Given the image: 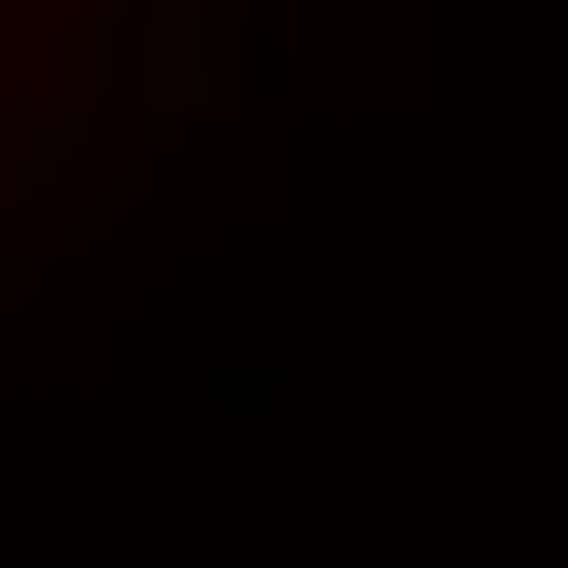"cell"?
<instances>
[{"mask_svg": "<svg viewBox=\"0 0 568 568\" xmlns=\"http://www.w3.org/2000/svg\"><path fill=\"white\" fill-rule=\"evenodd\" d=\"M111 148H129L111 111H19V129H0V202L38 221V202H74V184H92V165H111Z\"/></svg>", "mask_w": 568, "mask_h": 568, "instance_id": "1", "label": "cell"}, {"mask_svg": "<svg viewBox=\"0 0 568 568\" xmlns=\"http://www.w3.org/2000/svg\"><path fill=\"white\" fill-rule=\"evenodd\" d=\"M0 92H19V0H0Z\"/></svg>", "mask_w": 568, "mask_h": 568, "instance_id": "2", "label": "cell"}]
</instances>
